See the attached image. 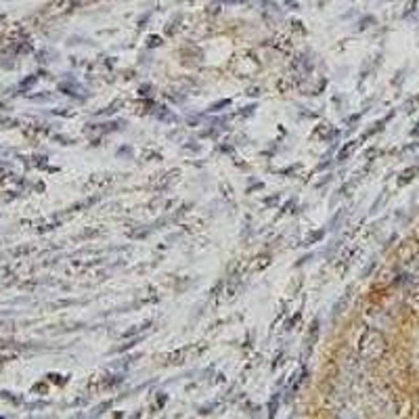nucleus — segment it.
Here are the masks:
<instances>
[{"mask_svg":"<svg viewBox=\"0 0 419 419\" xmlns=\"http://www.w3.org/2000/svg\"><path fill=\"white\" fill-rule=\"evenodd\" d=\"M386 352V340L380 331L367 329L358 340V354L367 360H377Z\"/></svg>","mask_w":419,"mask_h":419,"instance_id":"nucleus-1","label":"nucleus"},{"mask_svg":"<svg viewBox=\"0 0 419 419\" xmlns=\"http://www.w3.org/2000/svg\"><path fill=\"white\" fill-rule=\"evenodd\" d=\"M356 147H358V143H356V141H350V143H346V145H344V147L338 151V160H340V162H346V160L350 158L352 153L356 151Z\"/></svg>","mask_w":419,"mask_h":419,"instance_id":"nucleus-2","label":"nucleus"},{"mask_svg":"<svg viewBox=\"0 0 419 419\" xmlns=\"http://www.w3.org/2000/svg\"><path fill=\"white\" fill-rule=\"evenodd\" d=\"M417 172H419V168H409V170H404L398 178V185H404V183H409V180H413Z\"/></svg>","mask_w":419,"mask_h":419,"instance_id":"nucleus-3","label":"nucleus"},{"mask_svg":"<svg viewBox=\"0 0 419 419\" xmlns=\"http://www.w3.org/2000/svg\"><path fill=\"white\" fill-rule=\"evenodd\" d=\"M323 235H325V231H315V233L308 237V239H306V245H312V243H315V241H319Z\"/></svg>","mask_w":419,"mask_h":419,"instance_id":"nucleus-4","label":"nucleus"},{"mask_svg":"<svg viewBox=\"0 0 419 419\" xmlns=\"http://www.w3.org/2000/svg\"><path fill=\"white\" fill-rule=\"evenodd\" d=\"M153 44H160V38H149V46H153Z\"/></svg>","mask_w":419,"mask_h":419,"instance_id":"nucleus-5","label":"nucleus"}]
</instances>
